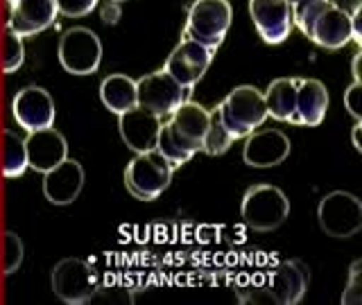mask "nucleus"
<instances>
[{
	"mask_svg": "<svg viewBox=\"0 0 362 305\" xmlns=\"http://www.w3.org/2000/svg\"><path fill=\"white\" fill-rule=\"evenodd\" d=\"M102 104L113 113H124L136 107V82L127 75H109L100 84Z\"/></svg>",
	"mask_w": 362,
	"mask_h": 305,
	"instance_id": "nucleus-21",
	"label": "nucleus"
},
{
	"mask_svg": "<svg viewBox=\"0 0 362 305\" xmlns=\"http://www.w3.org/2000/svg\"><path fill=\"white\" fill-rule=\"evenodd\" d=\"M57 56L66 73L93 75L102 61V41L93 30L71 28L62 34Z\"/></svg>",
	"mask_w": 362,
	"mask_h": 305,
	"instance_id": "nucleus-6",
	"label": "nucleus"
},
{
	"mask_svg": "<svg viewBox=\"0 0 362 305\" xmlns=\"http://www.w3.org/2000/svg\"><path fill=\"white\" fill-rule=\"evenodd\" d=\"M11 113H14V120L18 122V127L30 133V131L52 127L57 109H54L52 95L45 88L25 86L14 95V100H11Z\"/></svg>",
	"mask_w": 362,
	"mask_h": 305,
	"instance_id": "nucleus-10",
	"label": "nucleus"
},
{
	"mask_svg": "<svg viewBox=\"0 0 362 305\" xmlns=\"http://www.w3.org/2000/svg\"><path fill=\"white\" fill-rule=\"evenodd\" d=\"M154 150L161 154L165 161L173 165V169L181 167L184 163H188L192 154H188L186 150H181V147L175 143V138L170 136V129H168V124H161V131H158V138H156V147Z\"/></svg>",
	"mask_w": 362,
	"mask_h": 305,
	"instance_id": "nucleus-25",
	"label": "nucleus"
},
{
	"mask_svg": "<svg viewBox=\"0 0 362 305\" xmlns=\"http://www.w3.org/2000/svg\"><path fill=\"white\" fill-rule=\"evenodd\" d=\"M211 61H213V50L204 48L202 43L192 39H184L170 52L163 71L181 88H192L204 77V73L209 71Z\"/></svg>",
	"mask_w": 362,
	"mask_h": 305,
	"instance_id": "nucleus-11",
	"label": "nucleus"
},
{
	"mask_svg": "<svg viewBox=\"0 0 362 305\" xmlns=\"http://www.w3.org/2000/svg\"><path fill=\"white\" fill-rule=\"evenodd\" d=\"M84 188V167L73 158H66L43 174V195L54 206L73 203Z\"/></svg>",
	"mask_w": 362,
	"mask_h": 305,
	"instance_id": "nucleus-17",
	"label": "nucleus"
},
{
	"mask_svg": "<svg viewBox=\"0 0 362 305\" xmlns=\"http://www.w3.org/2000/svg\"><path fill=\"white\" fill-rule=\"evenodd\" d=\"M28 150V167L45 174L68 158V143L54 127L30 131L25 138Z\"/></svg>",
	"mask_w": 362,
	"mask_h": 305,
	"instance_id": "nucleus-18",
	"label": "nucleus"
},
{
	"mask_svg": "<svg viewBox=\"0 0 362 305\" xmlns=\"http://www.w3.org/2000/svg\"><path fill=\"white\" fill-rule=\"evenodd\" d=\"M290 150H292L290 138L279 129L252 131L247 136L243 161L252 167H274L286 161L290 156Z\"/></svg>",
	"mask_w": 362,
	"mask_h": 305,
	"instance_id": "nucleus-14",
	"label": "nucleus"
},
{
	"mask_svg": "<svg viewBox=\"0 0 362 305\" xmlns=\"http://www.w3.org/2000/svg\"><path fill=\"white\" fill-rule=\"evenodd\" d=\"M360 127H362V120H356V127H354V147L358 152H362V145H360Z\"/></svg>",
	"mask_w": 362,
	"mask_h": 305,
	"instance_id": "nucleus-34",
	"label": "nucleus"
},
{
	"mask_svg": "<svg viewBox=\"0 0 362 305\" xmlns=\"http://www.w3.org/2000/svg\"><path fill=\"white\" fill-rule=\"evenodd\" d=\"M161 124H163L161 118L154 116V113L141 107H134L129 111L120 113L118 129H120V138L124 140V145H127L129 150H134L136 154H141L156 147Z\"/></svg>",
	"mask_w": 362,
	"mask_h": 305,
	"instance_id": "nucleus-16",
	"label": "nucleus"
},
{
	"mask_svg": "<svg viewBox=\"0 0 362 305\" xmlns=\"http://www.w3.org/2000/svg\"><path fill=\"white\" fill-rule=\"evenodd\" d=\"M320 229L331 237H354L362 229V201L344 190L326 195L317 206Z\"/></svg>",
	"mask_w": 362,
	"mask_h": 305,
	"instance_id": "nucleus-5",
	"label": "nucleus"
},
{
	"mask_svg": "<svg viewBox=\"0 0 362 305\" xmlns=\"http://www.w3.org/2000/svg\"><path fill=\"white\" fill-rule=\"evenodd\" d=\"M25 61V45H23V37L14 34L9 28L5 32L3 41V71L5 73H16Z\"/></svg>",
	"mask_w": 362,
	"mask_h": 305,
	"instance_id": "nucleus-27",
	"label": "nucleus"
},
{
	"mask_svg": "<svg viewBox=\"0 0 362 305\" xmlns=\"http://www.w3.org/2000/svg\"><path fill=\"white\" fill-rule=\"evenodd\" d=\"M362 260H356L351 265V274H349V285L344 289L342 303H362V282H360V274H362Z\"/></svg>",
	"mask_w": 362,
	"mask_h": 305,
	"instance_id": "nucleus-30",
	"label": "nucleus"
},
{
	"mask_svg": "<svg viewBox=\"0 0 362 305\" xmlns=\"http://www.w3.org/2000/svg\"><path fill=\"white\" fill-rule=\"evenodd\" d=\"M218 111H220L222 124L226 127V131L231 133L233 140L247 138V136L256 127H260L267 118L263 93L247 84L233 88L218 107Z\"/></svg>",
	"mask_w": 362,
	"mask_h": 305,
	"instance_id": "nucleus-2",
	"label": "nucleus"
},
{
	"mask_svg": "<svg viewBox=\"0 0 362 305\" xmlns=\"http://www.w3.org/2000/svg\"><path fill=\"white\" fill-rule=\"evenodd\" d=\"M263 100H265L267 116L281 122H288L294 113V104H297V79L290 77L274 79L263 93Z\"/></svg>",
	"mask_w": 362,
	"mask_h": 305,
	"instance_id": "nucleus-22",
	"label": "nucleus"
},
{
	"mask_svg": "<svg viewBox=\"0 0 362 305\" xmlns=\"http://www.w3.org/2000/svg\"><path fill=\"white\" fill-rule=\"evenodd\" d=\"M240 215L245 224L254 231H276L279 226L288 220L290 201L286 192L276 186L260 184L252 186L243 197Z\"/></svg>",
	"mask_w": 362,
	"mask_h": 305,
	"instance_id": "nucleus-3",
	"label": "nucleus"
},
{
	"mask_svg": "<svg viewBox=\"0 0 362 305\" xmlns=\"http://www.w3.org/2000/svg\"><path fill=\"white\" fill-rule=\"evenodd\" d=\"M231 16L233 9L229 0H195L188 9L184 39L197 41L215 52L231 28Z\"/></svg>",
	"mask_w": 362,
	"mask_h": 305,
	"instance_id": "nucleus-1",
	"label": "nucleus"
},
{
	"mask_svg": "<svg viewBox=\"0 0 362 305\" xmlns=\"http://www.w3.org/2000/svg\"><path fill=\"white\" fill-rule=\"evenodd\" d=\"M333 7H337V9H342V11H346L349 16H354V14H358V11H362V0H328Z\"/></svg>",
	"mask_w": 362,
	"mask_h": 305,
	"instance_id": "nucleus-33",
	"label": "nucleus"
},
{
	"mask_svg": "<svg viewBox=\"0 0 362 305\" xmlns=\"http://www.w3.org/2000/svg\"><path fill=\"white\" fill-rule=\"evenodd\" d=\"M249 14L265 43H283L294 28L288 0H249Z\"/></svg>",
	"mask_w": 362,
	"mask_h": 305,
	"instance_id": "nucleus-13",
	"label": "nucleus"
},
{
	"mask_svg": "<svg viewBox=\"0 0 362 305\" xmlns=\"http://www.w3.org/2000/svg\"><path fill=\"white\" fill-rule=\"evenodd\" d=\"M328 111V90L320 79H297V104L290 116V124L317 127Z\"/></svg>",
	"mask_w": 362,
	"mask_h": 305,
	"instance_id": "nucleus-20",
	"label": "nucleus"
},
{
	"mask_svg": "<svg viewBox=\"0 0 362 305\" xmlns=\"http://www.w3.org/2000/svg\"><path fill=\"white\" fill-rule=\"evenodd\" d=\"M344 107L356 120H362V82H354L344 90Z\"/></svg>",
	"mask_w": 362,
	"mask_h": 305,
	"instance_id": "nucleus-31",
	"label": "nucleus"
},
{
	"mask_svg": "<svg viewBox=\"0 0 362 305\" xmlns=\"http://www.w3.org/2000/svg\"><path fill=\"white\" fill-rule=\"evenodd\" d=\"M326 3L328 0H297L292 5V23L303 32V37H310L313 20L324 9Z\"/></svg>",
	"mask_w": 362,
	"mask_h": 305,
	"instance_id": "nucleus-26",
	"label": "nucleus"
},
{
	"mask_svg": "<svg viewBox=\"0 0 362 305\" xmlns=\"http://www.w3.org/2000/svg\"><path fill=\"white\" fill-rule=\"evenodd\" d=\"M310 41L317 45H322L326 50H337L344 48L349 41H354V23L346 11L333 7L331 3H326L324 9L317 14L310 28Z\"/></svg>",
	"mask_w": 362,
	"mask_h": 305,
	"instance_id": "nucleus-19",
	"label": "nucleus"
},
{
	"mask_svg": "<svg viewBox=\"0 0 362 305\" xmlns=\"http://www.w3.org/2000/svg\"><path fill=\"white\" fill-rule=\"evenodd\" d=\"M21 265H23V240L16 233L7 231L5 233V260H3L5 274H14Z\"/></svg>",
	"mask_w": 362,
	"mask_h": 305,
	"instance_id": "nucleus-28",
	"label": "nucleus"
},
{
	"mask_svg": "<svg viewBox=\"0 0 362 305\" xmlns=\"http://www.w3.org/2000/svg\"><path fill=\"white\" fill-rule=\"evenodd\" d=\"M113 3H124V0H113Z\"/></svg>",
	"mask_w": 362,
	"mask_h": 305,
	"instance_id": "nucleus-37",
	"label": "nucleus"
},
{
	"mask_svg": "<svg viewBox=\"0 0 362 305\" xmlns=\"http://www.w3.org/2000/svg\"><path fill=\"white\" fill-rule=\"evenodd\" d=\"M354 77H356V82H360V52L354 56Z\"/></svg>",
	"mask_w": 362,
	"mask_h": 305,
	"instance_id": "nucleus-35",
	"label": "nucleus"
},
{
	"mask_svg": "<svg viewBox=\"0 0 362 305\" xmlns=\"http://www.w3.org/2000/svg\"><path fill=\"white\" fill-rule=\"evenodd\" d=\"M288 3H290V7H292L294 3H297V0H288Z\"/></svg>",
	"mask_w": 362,
	"mask_h": 305,
	"instance_id": "nucleus-36",
	"label": "nucleus"
},
{
	"mask_svg": "<svg viewBox=\"0 0 362 305\" xmlns=\"http://www.w3.org/2000/svg\"><path fill=\"white\" fill-rule=\"evenodd\" d=\"M184 90L165 71L150 73L136 82V107L163 120L184 102Z\"/></svg>",
	"mask_w": 362,
	"mask_h": 305,
	"instance_id": "nucleus-8",
	"label": "nucleus"
},
{
	"mask_svg": "<svg viewBox=\"0 0 362 305\" xmlns=\"http://www.w3.org/2000/svg\"><path fill=\"white\" fill-rule=\"evenodd\" d=\"M100 16H102V20L107 23V25H116L118 18L122 16L120 3H113V0H107V3L100 7Z\"/></svg>",
	"mask_w": 362,
	"mask_h": 305,
	"instance_id": "nucleus-32",
	"label": "nucleus"
},
{
	"mask_svg": "<svg viewBox=\"0 0 362 305\" xmlns=\"http://www.w3.org/2000/svg\"><path fill=\"white\" fill-rule=\"evenodd\" d=\"M308 267L299 260H281V263L269 271L267 285L258 292H265V299L269 303L279 305H294L303 299L305 289H308Z\"/></svg>",
	"mask_w": 362,
	"mask_h": 305,
	"instance_id": "nucleus-9",
	"label": "nucleus"
},
{
	"mask_svg": "<svg viewBox=\"0 0 362 305\" xmlns=\"http://www.w3.org/2000/svg\"><path fill=\"white\" fill-rule=\"evenodd\" d=\"M173 165L158 154L156 150L136 154L127 169H124V186H127L129 195L141 201H152L173 181Z\"/></svg>",
	"mask_w": 362,
	"mask_h": 305,
	"instance_id": "nucleus-4",
	"label": "nucleus"
},
{
	"mask_svg": "<svg viewBox=\"0 0 362 305\" xmlns=\"http://www.w3.org/2000/svg\"><path fill=\"white\" fill-rule=\"evenodd\" d=\"M231 145H233V138L222 124L220 111L218 109L209 111V129H206V136H204L202 152H206L209 156H220L229 150Z\"/></svg>",
	"mask_w": 362,
	"mask_h": 305,
	"instance_id": "nucleus-24",
	"label": "nucleus"
},
{
	"mask_svg": "<svg viewBox=\"0 0 362 305\" xmlns=\"http://www.w3.org/2000/svg\"><path fill=\"white\" fill-rule=\"evenodd\" d=\"M52 292L68 305H82L98 289L95 271L82 258H64L52 269Z\"/></svg>",
	"mask_w": 362,
	"mask_h": 305,
	"instance_id": "nucleus-7",
	"label": "nucleus"
},
{
	"mask_svg": "<svg viewBox=\"0 0 362 305\" xmlns=\"http://www.w3.org/2000/svg\"><path fill=\"white\" fill-rule=\"evenodd\" d=\"M3 174L7 179H18L25 174L28 169V150H25V140L18 138V133L11 129L3 131Z\"/></svg>",
	"mask_w": 362,
	"mask_h": 305,
	"instance_id": "nucleus-23",
	"label": "nucleus"
},
{
	"mask_svg": "<svg viewBox=\"0 0 362 305\" xmlns=\"http://www.w3.org/2000/svg\"><path fill=\"white\" fill-rule=\"evenodd\" d=\"M165 124L170 129V136H173L181 150H186L192 156L202 152L204 136H206V129H209V111L202 104L184 100L173 113H170V122Z\"/></svg>",
	"mask_w": 362,
	"mask_h": 305,
	"instance_id": "nucleus-12",
	"label": "nucleus"
},
{
	"mask_svg": "<svg viewBox=\"0 0 362 305\" xmlns=\"http://www.w3.org/2000/svg\"><path fill=\"white\" fill-rule=\"evenodd\" d=\"M7 3H9V5H11V3H14V0H7Z\"/></svg>",
	"mask_w": 362,
	"mask_h": 305,
	"instance_id": "nucleus-38",
	"label": "nucleus"
},
{
	"mask_svg": "<svg viewBox=\"0 0 362 305\" xmlns=\"http://www.w3.org/2000/svg\"><path fill=\"white\" fill-rule=\"evenodd\" d=\"M54 0H14L9 5L7 28L18 37H34L43 30H48L57 18Z\"/></svg>",
	"mask_w": 362,
	"mask_h": 305,
	"instance_id": "nucleus-15",
	"label": "nucleus"
},
{
	"mask_svg": "<svg viewBox=\"0 0 362 305\" xmlns=\"http://www.w3.org/2000/svg\"><path fill=\"white\" fill-rule=\"evenodd\" d=\"M57 11L68 18H79L90 14L98 7V0H54Z\"/></svg>",
	"mask_w": 362,
	"mask_h": 305,
	"instance_id": "nucleus-29",
	"label": "nucleus"
}]
</instances>
